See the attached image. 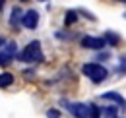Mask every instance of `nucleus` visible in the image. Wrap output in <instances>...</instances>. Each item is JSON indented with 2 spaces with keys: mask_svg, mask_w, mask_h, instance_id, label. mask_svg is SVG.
<instances>
[{
  "mask_svg": "<svg viewBox=\"0 0 126 118\" xmlns=\"http://www.w3.org/2000/svg\"><path fill=\"white\" fill-rule=\"evenodd\" d=\"M81 72L87 75L93 83H101V81H105L107 79V68H103L101 64H97V62H89V64H83V68H81Z\"/></svg>",
  "mask_w": 126,
  "mask_h": 118,
  "instance_id": "f257e3e1",
  "label": "nucleus"
},
{
  "mask_svg": "<svg viewBox=\"0 0 126 118\" xmlns=\"http://www.w3.org/2000/svg\"><path fill=\"white\" fill-rule=\"evenodd\" d=\"M19 58L23 62H41L43 60V52H41V43L39 41H31L25 46V50L19 54Z\"/></svg>",
  "mask_w": 126,
  "mask_h": 118,
  "instance_id": "f03ea898",
  "label": "nucleus"
},
{
  "mask_svg": "<svg viewBox=\"0 0 126 118\" xmlns=\"http://www.w3.org/2000/svg\"><path fill=\"white\" fill-rule=\"evenodd\" d=\"M17 54V44L14 41H8L0 46V66H8Z\"/></svg>",
  "mask_w": 126,
  "mask_h": 118,
  "instance_id": "7ed1b4c3",
  "label": "nucleus"
},
{
  "mask_svg": "<svg viewBox=\"0 0 126 118\" xmlns=\"http://www.w3.org/2000/svg\"><path fill=\"white\" fill-rule=\"evenodd\" d=\"M64 108L72 114L74 118H87L89 116V104H83V103H66L64 101Z\"/></svg>",
  "mask_w": 126,
  "mask_h": 118,
  "instance_id": "20e7f679",
  "label": "nucleus"
},
{
  "mask_svg": "<svg viewBox=\"0 0 126 118\" xmlns=\"http://www.w3.org/2000/svg\"><path fill=\"white\" fill-rule=\"evenodd\" d=\"M105 44H107V41L101 37H83L81 39V46L91 48V50H101V48H105Z\"/></svg>",
  "mask_w": 126,
  "mask_h": 118,
  "instance_id": "39448f33",
  "label": "nucleus"
},
{
  "mask_svg": "<svg viewBox=\"0 0 126 118\" xmlns=\"http://www.w3.org/2000/svg\"><path fill=\"white\" fill-rule=\"evenodd\" d=\"M37 23H39V14H37L35 10H29V12L23 14V17H21V25H23L25 29H35Z\"/></svg>",
  "mask_w": 126,
  "mask_h": 118,
  "instance_id": "423d86ee",
  "label": "nucleus"
},
{
  "mask_svg": "<svg viewBox=\"0 0 126 118\" xmlns=\"http://www.w3.org/2000/svg\"><path fill=\"white\" fill-rule=\"evenodd\" d=\"M101 99L116 103V106H118V108H126V99L122 97V95H120V93H116V91H109V93H103V95H101Z\"/></svg>",
  "mask_w": 126,
  "mask_h": 118,
  "instance_id": "0eeeda50",
  "label": "nucleus"
},
{
  "mask_svg": "<svg viewBox=\"0 0 126 118\" xmlns=\"http://www.w3.org/2000/svg\"><path fill=\"white\" fill-rule=\"evenodd\" d=\"M21 17H23V15L19 12V8H14V10H12V17H10V25L17 29V25L21 23Z\"/></svg>",
  "mask_w": 126,
  "mask_h": 118,
  "instance_id": "6e6552de",
  "label": "nucleus"
},
{
  "mask_svg": "<svg viewBox=\"0 0 126 118\" xmlns=\"http://www.w3.org/2000/svg\"><path fill=\"white\" fill-rule=\"evenodd\" d=\"M14 83V75L8 74V72H4V74H0V87H10Z\"/></svg>",
  "mask_w": 126,
  "mask_h": 118,
  "instance_id": "1a4fd4ad",
  "label": "nucleus"
},
{
  "mask_svg": "<svg viewBox=\"0 0 126 118\" xmlns=\"http://www.w3.org/2000/svg\"><path fill=\"white\" fill-rule=\"evenodd\" d=\"M105 41H107L110 46H116V44L120 43V37H118L116 33H112V31H107V35H105Z\"/></svg>",
  "mask_w": 126,
  "mask_h": 118,
  "instance_id": "9d476101",
  "label": "nucleus"
},
{
  "mask_svg": "<svg viewBox=\"0 0 126 118\" xmlns=\"http://www.w3.org/2000/svg\"><path fill=\"white\" fill-rule=\"evenodd\" d=\"M76 19H78V12H76V10H70V12H66V19H64V23H66V25H72Z\"/></svg>",
  "mask_w": 126,
  "mask_h": 118,
  "instance_id": "9b49d317",
  "label": "nucleus"
},
{
  "mask_svg": "<svg viewBox=\"0 0 126 118\" xmlns=\"http://www.w3.org/2000/svg\"><path fill=\"white\" fill-rule=\"evenodd\" d=\"M101 116V108L97 104H89V116L87 118H99Z\"/></svg>",
  "mask_w": 126,
  "mask_h": 118,
  "instance_id": "f8f14e48",
  "label": "nucleus"
},
{
  "mask_svg": "<svg viewBox=\"0 0 126 118\" xmlns=\"http://www.w3.org/2000/svg\"><path fill=\"white\" fill-rule=\"evenodd\" d=\"M116 108H118V106H105L107 118H116Z\"/></svg>",
  "mask_w": 126,
  "mask_h": 118,
  "instance_id": "ddd939ff",
  "label": "nucleus"
},
{
  "mask_svg": "<svg viewBox=\"0 0 126 118\" xmlns=\"http://www.w3.org/2000/svg\"><path fill=\"white\" fill-rule=\"evenodd\" d=\"M47 114H48V118H60V114H58V110H48Z\"/></svg>",
  "mask_w": 126,
  "mask_h": 118,
  "instance_id": "4468645a",
  "label": "nucleus"
},
{
  "mask_svg": "<svg viewBox=\"0 0 126 118\" xmlns=\"http://www.w3.org/2000/svg\"><path fill=\"white\" fill-rule=\"evenodd\" d=\"M120 72H126V58H120Z\"/></svg>",
  "mask_w": 126,
  "mask_h": 118,
  "instance_id": "2eb2a0df",
  "label": "nucleus"
},
{
  "mask_svg": "<svg viewBox=\"0 0 126 118\" xmlns=\"http://www.w3.org/2000/svg\"><path fill=\"white\" fill-rule=\"evenodd\" d=\"M2 8H4V0H0V10H2Z\"/></svg>",
  "mask_w": 126,
  "mask_h": 118,
  "instance_id": "dca6fc26",
  "label": "nucleus"
},
{
  "mask_svg": "<svg viewBox=\"0 0 126 118\" xmlns=\"http://www.w3.org/2000/svg\"><path fill=\"white\" fill-rule=\"evenodd\" d=\"M23 2H25V0H23Z\"/></svg>",
  "mask_w": 126,
  "mask_h": 118,
  "instance_id": "f3484780",
  "label": "nucleus"
},
{
  "mask_svg": "<svg viewBox=\"0 0 126 118\" xmlns=\"http://www.w3.org/2000/svg\"><path fill=\"white\" fill-rule=\"evenodd\" d=\"M41 2H43V0H41Z\"/></svg>",
  "mask_w": 126,
  "mask_h": 118,
  "instance_id": "a211bd4d",
  "label": "nucleus"
}]
</instances>
